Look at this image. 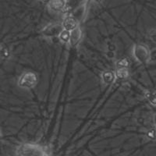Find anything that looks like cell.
Segmentation results:
<instances>
[{"mask_svg":"<svg viewBox=\"0 0 156 156\" xmlns=\"http://www.w3.org/2000/svg\"><path fill=\"white\" fill-rule=\"evenodd\" d=\"M133 56L140 63H147L151 59V51L144 44H136L133 48Z\"/></svg>","mask_w":156,"mask_h":156,"instance_id":"cell-1","label":"cell"},{"mask_svg":"<svg viewBox=\"0 0 156 156\" xmlns=\"http://www.w3.org/2000/svg\"><path fill=\"white\" fill-rule=\"evenodd\" d=\"M38 79L35 73L33 72H25L18 79L17 84L20 88L31 89L37 85Z\"/></svg>","mask_w":156,"mask_h":156,"instance_id":"cell-2","label":"cell"},{"mask_svg":"<svg viewBox=\"0 0 156 156\" xmlns=\"http://www.w3.org/2000/svg\"><path fill=\"white\" fill-rule=\"evenodd\" d=\"M62 30H63V28H62V23H50L42 29L41 34L47 37H58Z\"/></svg>","mask_w":156,"mask_h":156,"instance_id":"cell-3","label":"cell"},{"mask_svg":"<svg viewBox=\"0 0 156 156\" xmlns=\"http://www.w3.org/2000/svg\"><path fill=\"white\" fill-rule=\"evenodd\" d=\"M82 39V30L78 26L76 28L69 32V44L72 48H75L79 44Z\"/></svg>","mask_w":156,"mask_h":156,"instance_id":"cell-4","label":"cell"},{"mask_svg":"<svg viewBox=\"0 0 156 156\" xmlns=\"http://www.w3.org/2000/svg\"><path fill=\"white\" fill-rule=\"evenodd\" d=\"M62 26L64 30L70 32L73 30H74L75 28H76L79 26V23H78L76 19L70 13V14L66 15L64 17L63 20L62 22Z\"/></svg>","mask_w":156,"mask_h":156,"instance_id":"cell-5","label":"cell"},{"mask_svg":"<svg viewBox=\"0 0 156 156\" xmlns=\"http://www.w3.org/2000/svg\"><path fill=\"white\" fill-rule=\"evenodd\" d=\"M86 10H87V4L82 3L78 5L77 7H76L72 11L71 15L76 19L78 23H81V22H83L84 18H85Z\"/></svg>","mask_w":156,"mask_h":156,"instance_id":"cell-6","label":"cell"},{"mask_svg":"<svg viewBox=\"0 0 156 156\" xmlns=\"http://www.w3.org/2000/svg\"><path fill=\"white\" fill-rule=\"evenodd\" d=\"M48 7L54 12H63L66 9V2L63 0H51L48 2Z\"/></svg>","mask_w":156,"mask_h":156,"instance_id":"cell-7","label":"cell"},{"mask_svg":"<svg viewBox=\"0 0 156 156\" xmlns=\"http://www.w3.org/2000/svg\"><path fill=\"white\" fill-rule=\"evenodd\" d=\"M101 79H102L103 83H105V84L109 85V84H111L115 79V73L111 70L104 71L102 73V74H101Z\"/></svg>","mask_w":156,"mask_h":156,"instance_id":"cell-8","label":"cell"},{"mask_svg":"<svg viewBox=\"0 0 156 156\" xmlns=\"http://www.w3.org/2000/svg\"><path fill=\"white\" fill-rule=\"evenodd\" d=\"M144 97L150 102L151 105L156 107V89H147L144 92Z\"/></svg>","mask_w":156,"mask_h":156,"instance_id":"cell-9","label":"cell"},{"mask_svg":"<svg viewBox=\"0 0 156 156\" xmlns=\"http://www.w3.org/2000/svg\"><path fill=\"white\" fill-rule=\"evenodd\" d=\"M129 76L128 68H117L115 72V79L119 80H126Z\"/></svg>","mask_w":156,"mask_h":156,"instance_id":"cell-10","label":"cell"},{"mask_svg":"<svg viewBox=\"0 0 156 156\" xmlns=\"http://www.w3.org/2000/svg\"><path fill=\"white\" fill-rule=\"evenodd\" d=\"M10 51L6 47H3L1 45L0 47V58L2 59H9L10 58Z\"/></svg>","mask_w":156,"mask_h":156,"instance_id":"cell-11","label":"cell"},{"mask_svg":"<svg viewBox=\"0 0 156 156\" xmlns=\"http://www.w3.org/2000/svg\"><path fill=\"white\" fill-rule=\"evenodd\" d=\"M58 38L63 43H69V32L66 30H62L61 34L58 36Z\"/></svg>","mask_w":156,"mask_h":156,"instance_id":"cell-12","label":"cell"},{"mask_svg":"<svg viewBox=\"0 0 156 156\" xmlns=\"http://www.w3.org/2000/svg\"><path fill=\"white\" fill-rule=\"evenodd\" d=\"M117 68H128L129 66V61L127 58H121L116 62Z\"/></svg>","mask_w":156,"mask_h":156,"instance_id":"cell-13","label":"cell"},{"mask_svg":"<svg viewBox=\"0 0 156 156\" xmlns=\"http://www.w3.org/2000/svg\"><path fill=\"white\" fill-rule=\"evenodd\" d=\"M152 38L154 40V41H155V42H156V33H155V34H152Z\"/></svg>","mask_w":156,"mask_h":156,"instance_id":"cell-14","label":"cell"},{"mask_svg":"<svg viewBox=\"0 0 156 156\" xmlns=\"http://www.w3.org/2000/svg\"><path fill=\"white\" fill-rule=\"evenodd\" d=\"M154 123L156 126V114L154 115Z\"/></svg>","mask_w":156,"mask_h":156,"instance_id":"cell-15","label":"cell"},{"mask_svg":"<svg viewBox=\"0 0 156 156\" xmlns=\"http://www.w3.org/2000/svg\"><path fill=\"white\" fill-rule=\"evenodd\" d=\"M1 135H2V131H1V129H0V137H1Z\"/></svg>","mask_w":156,"mask_h":156,"instance_id":"cell-16","label":"cell"},{"mask_svg":"<svg viewBox=\"0 0 156 156\" xmlns=\"http://www.w3.org/2000/svg\"><path fill=\"white\" fill-rule=\"evenodd\" d=\"M44 156H50V155H47V154H44Z\"/></svg>","mask_w":156,"mask_h":156,"instance_id":"cell-17","label":"cell"},{"mask_svg":"<svg viewBox=\"0 0 156 156\" xmlns=\"http://www.w3.org/2000/svg\"><path fill=\"white\" fill-rule=\"evenodd\" d=\"M0 47H1V44H0Z\"/></svg>","mask_w":156,"mask_h":156,"instance_id":"cell-18","label":"cell"}]
</instances>
